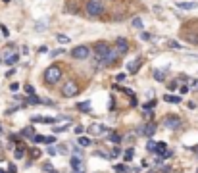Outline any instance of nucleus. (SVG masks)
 Masks as SVG:
<instances>
[{
  "label": "nucleus",
  "instance_id": "nucleus-1",
  "mask_svg": "<svg viewBox=\"0 0 198 173\" xmlns=\"http://www.w3.org/2000/svg\"><path fill=\"white\" fill-rule=\"evenodd\" d=\"M85 12H87V16H89V17H100V16L104 14L102 0H87Z\"/></svg>",
  "mask_w": 198,
  "mask_h": 173
},
{
  "label": "nucleus",
  "instance_id": "nucleus-2",
  "mask_svg": "<svg viewBox=\"0 0 198 173\" xmlns=\"http://www.w3.org/2000/svg\"><path fill=\"white\" fill-rule=\"evenodd\" d=\"M62 67L60 65H50L46 67V71H45V83L46 85H56L58 81L62 79Z\"/></svg>",
  "mask_w": 198,
  "mask_h": 173
},
{
  "label": "nucleus",
  "instance_id": "nucleus-3",
  "mask_svg": "<svg viewBox=\"0 0 198 173\" xmlns=\"http://www.w3.org/2000/svg\"><path fill=\"white\" fill-rule=\"evenodd\" d=\"M77 92H79V85L75 81H65V85L62 87V94L65 98H73V96H77Z\"/></svg>",
  "mask_w": 198,
  "mask_h": 173
},
{
  "label": "nucleus",
  "instance_id": "nucleus-4",
  "mask_svg": "<svg viewBox=\"0 0 198 173\" xmlns=\"http://www.w3.org/2000/svg\"><path fill=\"white\" fill-rule=\"evenodd\" d=\"M89 54H91L89 46H75L71 50V58H75V60H87Z\"/></svg>",
  "mask_w": 198,
  "mask_h": 173
},
{
  "label": "nucleus",
  "instance_id": "nucleus-5",
  "mask_svg": "<svg viewBox=\"0 0 198 173\" xmlns=\"http://www.w3.org/2000/svg\"><path fill=\"white\" fill-rule=\"evenodd\" d=\"M108 52H110V46H108L106 42H98V44L94 46V54H96V60H98V62H102Z\"/></svg>",
  "mask_w": 198,
  "mask_h": 173
},
{
  "label": "nucleus",
  "instance_id": "nucleus-6",
  "mask_svg": "<svg viewBox=\"0 0 198 173\" xmlns=\"http://www.w3.org/2000/svg\"><path fill=\"white\" fill-rule=\"evenodd\" d=\"M163 123H166V127H169V129H179L181 127V118L179 115H166Z\"/></svg>",
  "mask_w": 198,
  "mask_h": 173
},
{
  "label": "nucleus",
  "instance_id": "nucleus-7",
  "mask_svg": "<svg viewBox=\"0 0 198 173\" xmlns=\"http://www.w3.org/2000/svg\"><path fill=\"white\" fill-rule=\"evenodd\" d=\"M142 62H144V58H142V56H137V58H135V60H131V62L127 64V71H129V73H133V75H135V73L139 71V67L142 65Z\"/></svg>",
  "mask_w": 198,
  "mask_h": 173
},
{
  "label": "nucleus",
  "instance_id": "nucleus-8",
  "mask_svg": "<svg viewBox=\"0 0 198 173\" xmlns=\"http://www.w3.org/2000/svg\"><path fill=\"white\" fill-rule=\"evenodd\" d=\"M116 50H117V54H119V56H125V54L129 52V44H127V39L119 37V39L116 41Z\"/></svg>",
  "mask_w": 198,
  "mask_h": 173
},
{
  "label": "nucleus",
  "instance_id": "nucleus-9",
  "mask_svg": "<svg viewBox=\"0 0 198 173\" xmlns=\"http://www.w3.org/2000/svg\"><path fill=\"white\" fill-rule=\"evenodd\" d=\"M142 135H144L146 138H152L154 133H156V123H146V125H142Z\"/></svg>",
  "mask_w": 198,
  "mask_h": 173
},
{
  "label": "nucleus",
  "instance_id": "nucleus-10",
  "mask_svg": "<svg viewBox=\"0 0 198 173\" xmlns=\"http://www.w3.org/2000/svg\"><path fill=\"white\" fill-rule=\"evenodd\" d=\"M117 56H119V54H117V50H116V48H110V52L106 54V58L102 60V65H110V64H114Z\"/></svg>",
  "mask_w": 198,
  "mask_h": 173
},
{
  "label": "nucleus",
  "instance_id": "nucleus-11",
  "mask_svg": "<svg viewBox=\"0 0 198 173\" xmlns=\"http://www.w3.org/2000/svg\"><path fill=\"white\" fill-rule=\"evenodd\" d=\"M89 133H91V135H102V133H106V127L100 125V123H92V125L89 127Z\"/></svg>",
  "mask_w": 198,
  "mask_h": 173
},
{
  "label": "nucleus",
  "instance_id": "nucleus-12",
  "mask_svg": "<svg viewBox=\"0 0 198 173\" xmlns=\"http://www.w3.org/2000/svg\"><path fill=\"white\" fill-rule=\"evenodd\" d=\"M69 164H71V167H73L75 173H77V171H83V161H81L79 156H73V158L69 160Z\"/></svg>",
  "mask_w": 198,
  "mask_h": 173
},
{
  "label": "nucleus",
  "instance_id": "nucleus-13",
  "mask_svg": "<svg viewBox=\"0 0 198 173\" xmlns=\"http://www.w3.org/2000/svg\"><path fill=\"white\" fill-rule=\"evenodd\" d=\"M17 62H19V54H17V52L6 56V60H4V64H6V65H14V64H17Z\"/></svg>",
  "mask_w": 198,
  "mask_h": 173
},
{
  "label": "nucleus",
  "instance_id": "nucleus-14",
  "mask_svg": "<svg viewBox=\"0 0 198 173\" xmlns=\"http://www.w3.org/2000/svg\"><path fill=\"white\" fill-rule=\"evenodd\" d=\"M46 25H48V21H46V19L35 21V31H37V33H45V31H46Z\"/></svg>",
  "mask_w": 198,
  "mask_h": 173
},
{
  "label": "nucleus",
  "instance_id": "nucleus-15",
  "mask_svg": "<svg viewBox=\"0 0 198 173\" xmlns=\"http://www.w3.org/2000/svg\"><path fill=\"white\" fill-rule=\"evenodd\" d=\"M23 156H25V146H23V144H17L16 150H14V158H16V160H21Z\"/></svg>",
  "mask_w": 198,
  "mask_h": 173
},
{
  "label": "nucleus",
  "instance_id": "nucleus-16",
  "mask_svg": "<svg viewBox=\"0 0 198 173\" xmlns=\"http://www.w3.org/2000/svg\"><path fill=\"white\" fill-rule=\"evenodd\" d=\"M177 8H181V10H194V8H198V4L196 2H177Z\"/></svg>",
  "mask_w": 198,
  "mask_h": 173
},
{
  "label": "nucleus",
  "instance_id": "nucleus-17",
  "mask_svg": "<svg viewBox=\"0 0 198 173\" xmlns=\"http://www.w3.org/2000/svg\"><path fill=\"white\" fill-rule=\"evenodd\" d=\"M77 110H79V112H91V102L89 100L79 102V104H77Z\"/></svg>",
  "mask_w": 198,
  "mask_h": 173
},
{
  "label": "nucleus",
  "instance_id": "nucleus-18",
  "mask_svg": "<svg viewBox=\"0 0 198 173\" xmlns=\"http://www.w3.org/2000/svg\"><path fill=\"white\" fill-rule=\"evenodd\" d=\"M23 102H25V104H35V106H37V104H40L42 100H40V98H39L37 94H31V96H27V98H25Z\"/></svg>",
  "mask_w": 198,
  "mask_h": 173
},
{
  "label": "nucleus",
  "instance_id": "nucleus-19",
  "mask_svg": "<svg viewBox=\"0 0 198 173\" xmlns=\"http://www.w3.org/2000/svg\"><path fill=\"white\" fill-rule=\"evenodd\" d=\"M163 100H166V102H173V104H181V96H175V94H166Z\"/></svg>",
  "mask_w": 198,
  "mask_h": 173
},
{
  "label": "nucleus",
  "instance_id": "nucleus-20",
  "mask_svg": "<svg viewBox=\"0 0 198 173\" xmlns=\"http://www.w3.org/2000/svg\"><path fill=\"white\" fill-rule=\"evenodd\" d=\"M21 135H23V137H29V138H35V135H37V133H35V131H33V129H31V127H25V129H23V131H21Z\"/></svg>",
  "mask_w": 198,
  "mask_h": 173
},
{
  "label": "nucleus",
  "instance_id": "nucleus-21",
  "mask_svg": "<svg viewBox=\"0 0 198 173\" xmlns=\"http://www.w3.org/2000/svg\"><path fill=\"white\" fill-rule=\"evenodd\" d=\"M110 142H114V144H119V142H121V137H119L117 133H110Z\"/></svg>",
  "mask_w": 198,
  "mask_h": 173
},
{
  "label": "nucleus",
  "instance_id": "nucleus-22",
  "mask_svg": "<svg viewBox=\"0 0 198 173\" xmlns=\"http://www.w3.org/2000/svg\"><path fill=\"white\" fill-rule=\"evenodd\" d=\"M185 37H186V41H191L192 44H198V35H194V33H186Z\"/></svg>",
  "mask_w": 198,
  "mask_h": 173
},
{
  "label": "nucleus",
  "instance_id": "nucleus-23",
  "mask_svg": "<svg viewBox=\"0 0 198 173\" xmlns=\"http://www.w3.org/2000/svg\"><path fill=\"white\" fill-rule=\"evenodd\" d=\"M154 79H156V81H163V79H166V73H163L162 69H156V71H154Z\"/></svg>",
  "mask_w": 198,
  "mask_h": 173
},
{
  "label": "nucleus",
  "instance_id": "nucleus-24",
  "mask_svg": "<svg viewBox=\"0 0 198 173\" xmlns=\"http://www.w3.org/2000/svg\"><path fill=\"white\" fill-rule=\"evenodd\" d=\"M131 25H133L135 29H142V27H144V25H142V19H140V17H135L133 21H131Z\"/></svg>",
  "mask_w": 198,
  "mask_h": 173
},
{
  "label": "nucleus",
  "instance_id": "nucleus-25",
  "mask_svg": "<svg viewBox=\"0 0 198 173\" xmlns=\"http://www.w3.org/2000/svg\"><path fill=\"white\" fill-rule=\"evenodd\" d=\"M123 160H125V161H131V160H133V148H127V152H123Z\"/></svg>",
  "mask_w": 198,
  "mask_h": 173
},
{
  "label": "nucleus",
  "instance_id": "nucleus-26",
  "mask_svg": "<svg viewBox=\"0 0 198 173\" xmlns=\"http://www.w3.org/2000/svg\"><path fill=\"white\" fill-rule=\"evenodd\" d=\"M166 152V142H158V146H156V154H163Z\"/></svg>",
  "mask_w": 198,
  "mask_h": 173
},
{
  "label": "nucleus",
  "instance_id": "nucleus-27",
  "mask_svg": "<svg viewBox=\"0 0 198 173\" xmlns=\"http://www.w3.org/2000/svg\"><path fill=\"white\" fill-rule=\"evenodd\" d=\"M156 146H158V142H154V141H148V144H146V150H150V152H156Z\"/></svg>",
  "mask_w": 198,
  "mask_h": 173
},
{
  "label": "nucleus",
  "instance_id": "nucleus-28",
  "mask_svg": "<svg viewBox=\"0 0 198 173\" xmlns=\"http://www.w3.org/2000/svg\"><path fill=\"white\" fill-rule=\"evenodd\" d=\"M79 144H81V146H89V144H91V138L81 137V138H79Z\"/></svg>",
  "mask_w": 198,
  "mask_h": 173
},
{
  "label": "nucleus",
  "instance_id": "nucleus-29",
  "mask_svg": "<svg viewBox=\"0 0 198 173\" xmlns=\"http://www.w3.org/2000/svg\"><path fill=\"white\" fill-rule=\"evenodd\" d=\"M156 106V100H150V102H146V104H142V108L144 110H150V108H154Z\"/></svg>",
  "mask_w": 198,
  "mask_h": 173
},
{
  "label": "nucleus",
  "instance_id": "nucleus-30",
  "mask_svg": "<svg viewBox=\"0 0 198 173\" xmlns=\"http://www.w3.org/2000/svg\"><path fill=\"white\" fill-rule=\"evenodd\" d=\"M45 142H46V144H54V142H56V137H54V135L45 137Z\"/></svg>",
  "mask_w": 198,
  "mask_h": 173
},
{
  "label": "nucleus",
  "instance_id": "nucleus-31",
  "mask_svg": "<svg viewBox=\"0 0 198 173\" xmlns=\"http://www.w3.org/2000/svg\"><path fill=\"white\" fill-rule=\"evenodd\" d=\"M60 54H65V50H64V48H58V50H52V52H50V58H54V56H60Z\"/></svg>",
  "mask_w": 198,
  "mask_h": 173
},
{
  "label": "nucleus",
  "instance_id": "nucleus-32",
  "mask_svg": "<svg viewBox=\"0 0 198 173\" xmlns=\"http://www.w3.org/2000/svg\"><path fill=\"white\" fill-rule=\"evenodd\" d=\"M116 171H117V173H125V171H127V166L117 164V166H116Z\"/></svg>",
  "mask_w": 198,
  "mask_h": 173
},
{
  "label": "nucleus",
  "instance_id": "nucleus-33",
  "mask_svg": "<svg viewBox=\"0 0 198 173\" xmlns=\"http://www.w3.org/2000/svg\"><path fill=\"white\" fill-rule=\"evenodd\" d=\"M60 42H65V44H68L69 42V37H65V35H58V37H56Z\"/></svg>",
  "mask_w": 198,
  "mask_h": 173
},
{
  "label": "nucleus",
  "instance_id": "nucleus-34",
  "mask_svg": "<svg viewBox=\"0 0 198 173\" xmlns=\"http://www.w3.org/2000/svg\"><path fill=\"white\" fill-rule=\"evenodd\" d=\"M23 89H25V92H27V94H29V96H31V94H35V89H33L31 85H25Z\"/></svg>",
  "mask_w": 198,
  "mask_h": 173
},
{
  "label": "nucleus",
  "instance_id": "nucleus-35",
  "mask_svg": "<svg viewBox=\"0 0 198 173\" xmlns=\"http://www.w3.org/2000/svg\"><path fill=\"white\" fill-rule=\"evenodd\" d=\"M42 171H54V169H52V164H50V161H46V164H42Z\"/></svg>",
  "mask_w": 198,
  "mask_h": 173
},
{
  "label": "nucleus",
  "instance_id": "nucleus-36",
  "mask_svg": "<svg viewBox=\"0 0 198 173\" xmlns=\"http://www.w3.org/2000/svg\"><path fill=\"white\" fill-rule=\"evenodd\" d=\"M69 127V123H65V125H62V127H56V129H54V133H62V131H65Z\"/></svg>",
  "mask_w": 198,
  "mask_h": 173
},
{
  "label": "nucleus",
  "instance_id": "nucleus-37",
  "mask_svg": "<svg viewBox=\"0 0 198 173\" xmlns=\"http://www.w3.org/2000/svg\"><path fill=\"white\" fill-rule=\"evenodd\" d=\"M169 46L171 48H183V44H179L177 41H169Z\"/></svg>",
  "mask_w": 198,
  "mask_h": 173
},
{
  "label": "nucleus",
  "instance_id": "nucleus-38",
  "mask_svg": "<svg viewBox=\"0 0 198 173\" xmlns=\"http://www.w3.org/2000/svg\"><path fill=\"white\" fill-rule=\"evenodd\" d=\"M119 154H121V150H119V148H117V146H116V148H114V150H112V154H110V156H112V158H117V156H119Z\"/></svg>",
  "mask_w": 198,
  "mask_h": 173
},
{
  "label": "nucleus",
  "instance_id": "nucleus-39",
  "mask_svg": "<svg viewBox=\"0 0 198 173\" xmlns=\"http://www.w3.org/2000/svg\"><path fill=\"white\" fill-rule=\"evenodd\" d=\"M33 141H35V142H45V137H42V135H35V138H33Z\"/></svg>",
  "mask_w": 198,
  "mask_h": 173
},
{
  "label": "nucleus",
  "instance_id": "nucleus-40",
  "mask_svg": "<svg viewBox=\"0 0 198 173\" xmlns=\"http://www.w3.org/2000/svg\"><path fill=\"white\" fill-rule=\"evenodd\" d=\"M108 108H110V110H114V108H116V98H114V96L110 98V102H108Z\"/></svg>",
  "mask_w": 198,
  "mask_h": 173
},
{
  "label": "nucleus",
  "instance_id": "nucleus-41",
  "mask_svg": "<svg viewBox=\"0 0 198 173\" xmlns=\"http://www.w3.org/2000/svg\"><path fill=\"white\" fill-rule=\"evenodd\" d=\"M75 133H77V135H83V133H85V127H83V125H77V127H75Z\"/></svg>",
  "mask_w": 198,
  "mask_h": 173
},
{
  "label": "nucleus",
  "instance_id": "nucleus-42",
  "mask_svg": "<svg viewBox=\"0 0 198 173\" xmlns=\"http://www.w3.org/2000/svg\"><path fill=\"white\" fill-rule=\"evenodd\" d=\"M167 89L169 90H175V89H177V81H171V83L167 85Z\"/></svg>",
  "mask_w": 198,
  "mask_h": 173
},
{
  "label": "nucleus",
  "instance_id": "nucleus-43",
  "mask_svg": "<svg viewBox=\"0 0 198 173\" xmlns=\"http://www.w3.org/2000/svg\"><path fill=\"white\" fill-rule=\"evenodd\" d=\"M31 154H33V158H39V156H40V150H37V148H33V150H31Z\"/></svg>",
  "mask_w": 198,
  "mask_h": 173
},
{
  "label": "nucleus",
  "instance_id": "nucleus-44",
  "mask_svg": "<svg viewBox=\"0 0 198 173\" xmlns=\"http://www.w3.org/2000/svg\"><path fill=\"white\" fill-rule=\"evenodd\" d=\"M10 90H12V92H17V90H19V85H17V83H12V87H10Z\"/></svg>",
  "mask_w": 198,
  "mask_h": 173
},
{
  "label": "nucleus",
  "instance_id": "nucleus-45",
  "mask_svg": "<svg viewBox=\"0 0 198 173\" xmlns=\"http://www.w3.org/2000/svg\"><path fill=\"white\" fill-rule=\"evenodd\" d=\"M189 89H191L189 85H183V87H181L179 90H181V94H185V92H189Z\"/></svg>",
  "mask_w": 198,
  "mask_h": 173
},
{
  "label": "nucleus",
  "instance_id": "nucleus-46",
  "mask_svg": "<svg viewBox=\"0 0 198 173\" xmlns=\"http://www.w3.org/2000/svg\"><path fill=\"white\" fill-rule=\"evenodd\" d=\"M171 156H173V152H171V150H166V152L162 154V158H171Z\"/></svg>",
  "mask_w": 198,
  "mask_h": 173
},
{
  "label": "nucleus",
  "instance_id": "nucleus-47",
  "mask_svg": "<svg viewBox=\"0 0 198 173\" xmlns=\"http://www.w3.org/2000/svg\"><path fill=\"white\" fill-rule=\"evenodd\" d=\"M0 31H2L4 37H8V35H10V33H8V29H6V25H0Z\"/></svg>",
  "mask_w": 198,
  "mask_h": 173
},
{
  "label": "nucleus",
  "instance_id": "nucleus-48",
  "mask_svg": "<svg viewBox=\"0 0 198 173\" xmlns=\"http://www.w3.org/2000/svg\"><path fill=\"white\" fill-rule=\"evenodd\" d=\"M140 39L142 41H150V35L148 33H140Z\"/></svg>",
  "mask_w": 198,
  "mask_h": 173
},
{
  "label": "nucleus",
  "instance_id": "nucleus-49",
  "mask_svg": "<svg viewBox=\"0 0 198 173\" xmlns=\"http://www.w3.org/2000/svg\"><path fill=\"white\" fill-rule=\"evenodd\" d=\"M46 152H48L50 156H54V154H56V152H58V150H56V148H48V150H46Z\"/></svg>",
  "mask_w": 198,
  "mask_h": 173
},
{
  "label": "nucleus",
  "instance_id": "nucleus-50",
  "mask_svg": "<svg viewBox=\"0 0 198 173\" xmlns=\"http://www.w3.org/2000/svg\"><path fill=\"white\" fill-rule=\"evenodd\" d=\"M116 79H117V81H123V79H125V73H117Z\"/></svg>",
  "mask_w": 198,
  "mask_h": 173
},
{
  "label": "nucleus",
  "instance_id": "nucleus-51",
  "mask_svg": "<svg viewBox=\"0 0 198 173\" xmlns=\"http://www.w3.org/2000/svg\"><path fill=\"white\" fill-rule=\"evenodd\" d=\"M186 106H189L191 110H194V108H196V104H194V102H186Z\"/></svg>",
  "mask_w": 198,
  "mask_h": 173
},
{
  "label": "nucleus",
  "instance_id": "nucleus-52",
  "mask_svg": "<svg viewBox=\"0 0 198 173\" xmlns=\"http://www.w3.org/2000/svg\"><path fill=\"white\" fill-rule=\"evenodd\" d=\"M191 87H194V89H198V79H196V81H192V83H191Z\"/></svg>",
  "mask_w": 198,
  "mask_h": 173
},
{
  "label": "nucleus",
  "instance_id": "nucleus-53",
  "mask_svg": "<svg viewBox=\"0 0 198 173\" xmlns=\"http://www.w3.org/2000/svg\"><path fill=\"white\" fill-rule=\"evenodd\" d=\"M8 173H16V169H10V171H8Z\"/></svg>",
  "mask_w": 198,
  "mask_h": 173
},
{
  "label": "nucleus",
  "instance_id": "nucleus-54",
  "mask_svg": "<svg viewBox=\"0 0 198 173\" xmlns=\"http://www.w3.org/2000/svg\"><path fill=\"white\" fill-rule=\"evenodd\" d=\"M77 173H85V171H77Z\"/></svg>",
  "mask_w": 198,
  "mask_h": 173
},
{
  "label": "nucleus",
  "instance_id": "nucleus-55",
  "mask_svg": "<svg viewBox=\"0 0 198 173\" xmlns=\"http://www.w3.org/2000/svg\"><path fill=\"white\" fill-rule=\"evenodd\" d=\"M4 2H10V0H4Z\"/></svg>",
  "mask_w": 198,
  "mask_h": 173
},
{
  "label": "nucleus",
  "instance_id": "nucleus-56",
  "mask_svg": "<svg viewBox=\"0 0 198 173\" xmlns=\"http://www.w3.org/2000/svg\"><path fill=\"white\" fill-rule=\"evenodd\" d=\"M0 173H4V171H2V169H0Z\"/></svg>",
  "mask_w": 198,
  "mask_h": 173
}]
</instances>
